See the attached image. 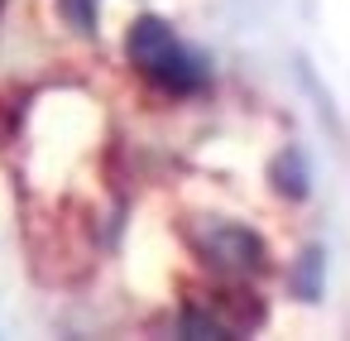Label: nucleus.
<instances>
[{"mask_svg": "<svg viewBox=\"0 0 350 341\" xmlns=\"http://www.w3.org/2000/svg\"><path fill=\"white\" fill-rule=\"evenodd\" d=\"M197 245H202L206 264L230 269V274H250V269L264 264V245H259V236L245 231V226H235V221H211V226L197 236Z\"/></svg>", "mask_w": 350, "mask_h": 341, "instance_id": "obj_1", "label": "nucleus"}, {"mask_svg": "<svg viewBox=\"0 0 350 341\" xmlns=\"http://www.w3.org/2000/svg\"><path fill=\"white\" fill-rule=\"evenodd\" d=\"M149 77H154L159 87H168V92H197V87L206 82V63H202L197 53H187L183 44H173V49L149 68Z\"/></svg>", "mask_w": 350, "mask_h": 341, "instance_id": "obj_2", "label": "nucleus"}, {"mask_svg": "<svg viewBox=\"0 0 350 341\" xmlns=\"http://www.w3.org/2000/svg\"><path fill=\"white\" fill-rule=\"evenodd\" d=\"M178 39H173V29L163 25V20H154V15H144V20H135V29H130V39H125V49H130V58H135V68H154L168 49H173Z\"/></svg>", "mask_w": 350, "mask_h": 341, "instance_id": "obj_3", "label": "nucleus"}, {"mask_svg": "<svg viewBox=\"0 0 350 341\" xmlns=\"http://www.w3.org/2000/svg\"><path fill=\"white\" fill-rule=\"evenodd\" d=\"M273 188H278L283 197H307V164H302L297 149H283V154L273 159Z\"/></svg>", "mask_w": 350, "mask_h": 341, "instance_id": "obj_4", "label": "nucleus"}, {"mask_svg": "<svg viewBox=\"0 0 350 341\" xmlns=\"http://www.w3.org/2000/svg\"><path fill=\"white\" fill-rule=\"evenodd\" d=\"M321 264H326L321 250H302V260H297V269H293V293H297V298L312 303V298L321 293Z\"/></svg>", "mask_w": 350, "mask_h": 341, "instance_id": "obj_5", "label": "nucleus"}, {"mask_svg": "<svg viewBox=\"0 0 350 341\" xmlns=\"http://www.w3.org/2000/svg\"><path fill=\"white\" fill-rule=\"evenodd\" d=\"M178 331L183 336H230V327L226 322H216L211 312H202V307H187L183 312V322H178Z\"/></svg>", "mask_w": 350, "mask_h": 341, "instance_id": "obj_6", "label": "nucleus"}, {"mask_svg": "<svg viewBox=\"0 0 350 341\" xmlns=\"http://www.w3.org/2000/svg\"><path fill=\"white\" fill-rule=\"evenodd\" d=\"M63 15H68L82 34H92V29H96V0H63Z\"/></svg>", "mask_w": 350, "mask_h": 341, "instance_id": "obj_7", "label": "nucleus"}]
</instances>
